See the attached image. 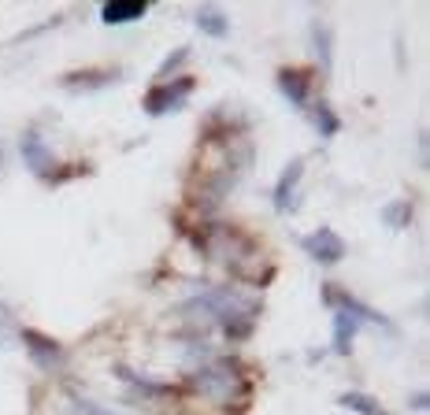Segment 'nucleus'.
Segmentation results:
<instances>
[{"mask_svg":"<svg viewBox=\"0 0 430 415\" xmlns=\"http://www.w3.org/2000/svg\"><path fill=\"white\" fill-rule=\"evenodd\" d=\"M304 245H308V252H312L315 260H323V263H334V260H342V256H345V245H342L338 237H334L330 230L312 234Z\"/></svg>","mask_w":430,"mask_h":415,"instance_id":"obj_1","label":"nucleus"},{"mask_svg":"<svg viewBox=\"0 0 430 415\" xmlns=\"http://www.w3.org/2000/svg\"><path fill=\"white\" fill-rule=\"evenodd\" d=\"M145 11H148L145 4H130V8H126V4H108L101 15H104V23H126V19H138V15H145Z\"/></svg>","mask_w":430,"mask_h":415,"instance_id":"obj_2","label":"nucleus"},{"mask_svg":"<svg viewBox=\"0 0 430 415\" xmlns=\"http://www.w3.org/2000/svg\"><path fill=\"white\" fill-rule=\"evenodd\" d=\"M278 78H282L286 97H290L293 104H304V78H301V71H282Z\"/></svg>","mask_w":430,"mask_h":415,"instance_id":"obj_3","label":"nucleus"},{"mask_svg":"<svg viewBox=\"0 0 430 415\" xmlns=\"http://www.w3.org/2000/svg\"><path fill=\"white\" fill-rule=\"evenodd\" d=\"M204 23L212 26V34H227V15L215 11V8H204V11H200V26H204Z\"/></svg>","mask_w":430,"mask_h":415,"instance_id":"obj_4","label":"nucleus"}]
</instances>
